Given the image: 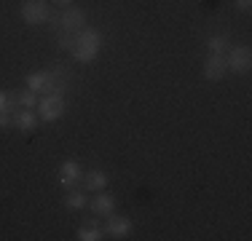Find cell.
Returning <instances> with one entry per match:
<instances>
[{
    "label": "cell",
    "instance_id": "cell-1",
    "mask_svg": "<svg viewBox=\"0 0 252 241\" xmlns=\"http://www.w3.org/2000/svg\"><path fill=\"white\" fill-rule=\"evenodd\" d=\"M99 48H102V35H99V30H94V27H83V30H78L75 32V46H73V57L78 59V62H94L97 59V54H99Z\"/></svg>",
    "mask_w": 252,
    "mask_h": 241
},
{
    "label": "cell",
    "instance_id": "cell-2",
    "mask_svg": "<svg viewBox=\"0 0 252 241\" xmlns=\"http://www.w3.org/2000/svg\"><path fill=\"white\" fill-rule=\"evenodd\" d=\"M83 24H86V11L83 8H73L70 5L67 11H62V14L57 16V32H78V30H83Z\"/></svg>",
    "mask_w": 252,
    "mask_h": 241
},
{
    "label": "cell",
    "instance_id": "cell-3",
    "mask_svg": "<svg viewBox=\"0 0 252 241\" xmlns=\"http://www.w3.org/2000/svg\"><path fill=\"white\" fill-rule=\"evenodd\" d=\"M225 67L236 75H244L252 67V51L250 46H236V48H228V57H225Z\"/></svg>",
    "mask_w": 252,
    "mask_h": 241
},
{
    "label": "cell",
    "instance_id": "cell-4",
    "mask_svg": "<svg viewBox=\"0 0 252 241\" xmlns=\"http://www.w3.org/2000/svg\"><path fill=\"white\" fill-rule=\"evenodd\" d=\"M38 116L43 120H59L64 116V96L62 94H43V99L38 102Z\"/></svg>",
    "mask_w": 252,
    "mask_h": 241
},
{
    "label": "cell",
    "instance_id": "cell-5",
    "mask_svg": "<svg viewBox=\"0 0 252 241\" xmlns=\"http://www.w3.org/2000/svg\"><path fill=\"white\" fill-rule=\"evenodd\" d=\"M22 19H25V24H30V27L43 24L49 19V5H46L43 0H27V3L22 5Z\"/></svg>",
    "mask_w": 252,
    "mask_h": 241
},
{
    "label": "cell",
    "instance_id": "cell-6",
    "mask_svg": "<svg viewBox=\"0 0 252 241\" xmlns=\"http://www.w3.org/2000/svg\"><path fill=\"white\" fill-rule=\"evenodd\" d=\"M81 177H83V169H81V164H78V161H64V164L59 166V185H62L64 190L78 188Z\"/></svg>",
    "mask_w": 252,
    "mask_h": 241
},
{
    "label": "cell",
    "instance_id": "cell-7",
    "mask_svg": "<svg viewBox=\"0 0 252 241\" xmlns=\"http://www.w3.org/2000/svg\"><path fill=\"white\" fill-rule=\"evenodd\" d=\"M131 220L129 217H118V214H107V225H105V233L110 239H126L131 233Z\"/></svg>",
    "mask_w": 252,
    "mask_h": 241
},
{
    "label": "cell",
    "instance_id": "cell-8",
    "mask_svg": "<svg viewBox=\"0 0 252 241\" xmlns=\"http://www.w3.org/2000/svg\"><path fill=\"white\" fill-rule=\"evenodd\" d=\"M225 72H228V67H225L223 54H209L207 62H204V78H207V81H220Z\"/></svg>",
    "mask_w": 252,
    "mask_h": 241
},
{
    "label": "cell",
    "instance_id": "cell-9",
    "mask_svg": "<svg viewBox=\"0 0 252 241\" xmlns=\"http://www.w3.org/2000/svg\"><path fill=\"white\" fill-rule=\"evenodd\" d=\"M11 126L19 131H32L35 126H38V116H35L32 110H27V107H22V110L11 113Z\"/></svg>",
    "mask_w": 252,
    "mask_h": 241
},
{
    "label": "cell",
    "instance_id": "cell-10",
    "mask_svg": "<svg viewBox=\"0 0 252 241\" xmlns=\"http://www.w3.org/2000/svg\"><path fill=\"white\" fill-rule=\"evenodd\" d=\"M81 180H83V185H86V190H92V193H99V190L107 188V174L99 172V169H89Z\"/></svg>",
    "mask_w": 252,
    "mask_h": 241
},
{
    "label": "cell",
    "instance_id": "cell-11",
    "mask_svg": "<svg viewBox=\"0 0 252 241\" xmlns=\"http://www.w3.org/2000/svg\"><path fill=\"white\" fill-rule=\"evenodd\" d=\"M92 212L94 214H102V217L113 214V212H116V198H113L110 193H97V196H94V201H92Z\"/></svg>",
    "mask_w": 252,
    "mask_h": 241
},
{
    "label": "cell",
    "instance_id": "cell-12",
    "mask_svg": "<svg viewBox=\"0 0 252 241\" xmlns=\"http://www.w3.org/2000/svg\"><path fill=\"white\" fill-rule=\"evenodd\" d=\"M49 81H51V72H30L27 75V89L35 94H46V89H49Z\"/></svg>",
    "mask_w": 252,
    "mask_h": 241
},
{
    "label": "cell",
    "instance_id": "cell-13",
    "mask_svg": "<svg viewBox=\"0 0 252 241\" xmlns=\"http://www.w3.org/2000/svg\"><path fill=\"white\" fill-rule=\"evenodd\" d=\"M64 207L67 209H73V212H81V209H86V193L83 190H78V188H73L64 196Z\"/></svg>",
    "mask_w": 252,
    "mask_h": 241
},
{
    "label": "cell",
    "instance_id": "cell-14",
    "mask_svg": "<svg viewBox=\"0 0 252 241\" xmlns=\"http://www.w3.org/2000/svg\"><path fill=\"white\" fill-rule=\"evenodd\" d=\"M207 48H209V54H225L228 48H231V40H228L225 35H212V38L207 40Z\"/></svg>",
    "mask_w": 252,
    "mask_h": 241
},
{
    "label": "cell",
    "instance_id": "cell-15",
    "mask_svg": "<svg viewBox=\"0 0 252 241\" xmlns=\"http://www.w3.org/2000/svg\"><path fill=\"white\" fill-rule=\"evenodd\" d=\"M81 241H99L102 239V231L99 228H94V225H83V228H78V233H75Z\"/></svg>",
    "mask_w": 252,
    "mask_h": 241
},
{
    "label": "cell",
    "instance_id": "cell-16",
    "mask_svg": "<svg viewBox=\"0 0 252 241\" xmlns=\"http://www.w3.org/2000/svg\"><path fill=\"white\" fill-rule=\"evenodd\" d=\"M19 107H38V96H35V91H19Z\"/></svg>",
    "mask_w": 252,
    "mask_h": 241
},
{
    "label": "cell",
    "instance_id": "cell-17",
    "mask_svg": "<svg viewBox=\"0 0 252 241\" xmlns=\"http://www.w3.org/2000/svg\"><path fill=\"white\" fill-rule=\"evenodd\" d=\"M0 113H11V105H8V91H0Z\"/></svg>",
    "mask_w": 252,
    "mask_h": 241
},
{
    "label": "cell",
    "instance_id": "cell-18",
    "mask_svg": "<svg viewBox=\"0 0 252 241\" xmlns=\"http://www.w3.org/2000/svg\"><path fill=\"white\" fill-rule=\"evenodd\" d=\"M11 126V113H0V129H8Z\"/></svg>",
    "mask_w": 252,
    "mask_h": 241
},
{
    "label": "cell",
    "instance_id": "cell-19",
    "mask_svg": "<svg viewBox=\"0 0 252 241\" xmlns=\"http://www.w3.org/2000/svg\"><path fill=\"white\" fill-rule=\"evenodd\" d=\"M236 8L239 11H250L252 8V0H236Z\"/></svg>",
    "mask_w": 252,
    "mask_h": 241
},
{
    "label": "cell",
    "instance_id": "cell-20",
    "mask_svg": "<svg viewBox=\"0 0 252 241\" xmlns=\"http://www.w3.org/2000/svg\"><path fill=\"white\" fill-rule=\"evenodd\" d=\"M51 3H57V5H70L73 0H51Z\"/></svg>",
    "mask_w": 252,
    "mask_h": 241
}]
</instances>
